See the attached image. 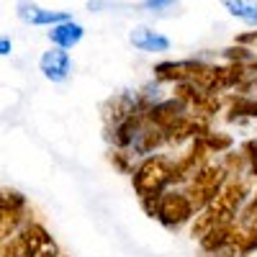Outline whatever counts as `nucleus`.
<instances>
[{
    "mask_svg": "<svg viewBox=\"0 0 257 257\" xmlns=\"http://www.w3.org/2000/svg\"><path fill=\"white\" fill-rule=\"evenodd\" d=\"M13 52V41L8 36H0V57H8Z\"/></svg>",
    "mask_w": 257,
    "mask_h": 257,
    "instance_id": "9d476101",
    "label": "nucleus"
},
{
    "mask_svg": "<svg viewBox=\"0 0 257 257\" xmlns=\"http://www.w3.org/2000/svg\"><path fill=\"white\" fill-rule=\"evenodd\" d=\"M175 3H178V0H142V8H144V11H152V13H155V11L160 13V11L173 8Z\"/></svg>",
    "mask_w": 257,
    "mask_h": 257,
    "instance_id": "6e6552de",
    "label": "nucleus"
},
{
    "mask_svg": "<svg viewBox=\"0 0 257 257\" xmlns=\"http://www.w3.org/2000/svg\"><path fill=\"white\" fill-rule=\"evenodd\" d=\"M244 149H247V160H249V165H252V173L257 175V142H249Z\"/></svg>",
    "mask_w": 257,
    "mask_h": 257,
    "instance_id": "1a4fd4ad",
    "label": "nucleus"
},
{
    "mask_svg": "<svg viewBox=\"0 0 257 257\" xmlns=\"http://www.w3.org/2000/svg\"><path fill=\"white\" fill-rule=\"evenodd\" d=\"M128 41H132L139 52H149V54H165V52H170V39L162 36L155 29H147V26H137L132 34H128Z\"/></svg>",
    "mask_w": 257,
    "mask_h": 257,
    "instance_id": "39448f33",
    "label": "nucleus"
},
{
    "mask_svg": "<svg viewBox=\"0 0 257 257\" xmlns=\"http://www.w3.org/2000/svg\"><path fill=\"white\" fill-rule=\"evenodd\" d=\"M173 178H175V170L170 167V162L162 157H155V160H147L134 173V188L139 190V196L144 201H149V198H157Z\"/></svg>",
    "mask_w": 257,
    "mask_h": 257,
    "instance_id": "f257e3e1",
    "label": "nucleus"
},
{
    "mask_svg": "<svg viewBox=\"0 0 257 257\" xmlns=\"http://www.w3.org/2000/svg\"><path fill=\"white\" fill-rule=\"evenodd\" d=\"M229 16L239 18L247 26H257V0H221Z\"/></svg>",
    "mask_w": 257,
    "mask_h": 257,
    "instance_id": "0eeeda50",
    "label": "nucleus"
},
{
    "mask_svg": "<svg viewBox=\"0 0 257 257\" xmlns=\"http://www.w3.org/2000/svg\"><path fill=\"white\" fill-rule=\"evenodd\" d=\"M82 36H85V29L77 24V21H62V24H57V26H52V31H49V41L54 47H59V49H72V47H77L80 41H82Z\"/></svg>",
    "mask_w": 257,
    "mask_h": 257,
    "instance_id": "423d86ee",
    "label": "nucleus"
},
{
    "mask_svg": "<svg viewBox=\"0 0 257 257\" xmlns=\"http://www.w3.org/2000/svg\"><path fill=\"white\" fill-rule=\"evenodd\" d=\"M39 70H41V75H44L47 80H52V82H64V80L70 77V72H72V59H70V54L64 52V49L52 47V49H47L44 54H41Z\"/></svg>",
    "mask_w": 257,
    "mask_h": 257,
    "instance_id": "f03ea898",
    "label": "nucleus"
},
{
    "mask_svg": "<svg viewBox=\"0 0 257 257\" xmlns=\"http://www.w3.org/2000/svg\"><path fill=\"white\" fill-rule=\"evenodd\" d=\"M18 18L29 26H57L62 21H70L72 16L64 13V11H47L36 3H29V0H21L18 3Z\"/></svg>",
    "mask_w": 257,
    "mask_h": 257,
    "instance_id": "7ed1b4c3",
    "label": "nucleus"
},
{
    "mask_svg": "<svg viewBox=\"0 0 257 257\" xmlns=\"http://www.w3.org/2000/svg\"><path fill=\"white\" fill-rule=\"evenodd\" d=\"M24 213V198L18 193H0V239H8L18 231V221Z\"/></svg>",
    "mask_w": 257,
    "mask_h": 257,
    "instance_id": "20e7f679",
    "label": "nucleus"
}]
</instances>
